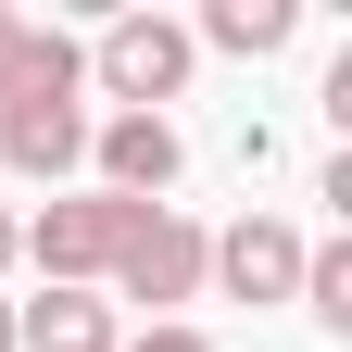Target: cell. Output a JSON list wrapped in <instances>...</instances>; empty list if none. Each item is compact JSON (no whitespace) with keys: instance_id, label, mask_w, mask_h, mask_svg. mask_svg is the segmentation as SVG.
<instances>
[{"instance_id":"1","label":"cell","mask_w":352,"mask_h":352,"mask_svg":"<svg viewBox=\"0 0 352 352\" xmlns=\"http://www.w3.org/2000/svg\"><path fill=\"white\" fill-rule=\"evenodd\" d=\"M88 51L63 25H25L13 38V76H0V164L25 176V189H63V176L88 164Z\"/></svg>"},{"instance_id":"2","label":"cell","mask_w":352,"mask_h":352,"mask_svg":"<svg viewBox=\"0 0 352 352\" xmlns=\"http://www.w3.org/2000/svg\"><path fill=\"white\" fill-rule=\"evenodd\" d=\"M139 214H151V201H113V189H51V201H38V227H13V264H38V289H101Z\"/></svg>"},{"instance_id":"3","label":"cell","mask_w":352,"mask_h":352,"mask_svg":"<svg viewBox=\"0 0 352 352\" xmlns=\"http://www.w3.org/2000/svg\"><path fill=\"white\" fill-rule=\"evenodd\" d=\"M76 51H88V88H101L113 113H164L176 88H189V63H201L176 13H113L101 38H76Z\"/></svg>"},{"instance_id":"4","label":"cell","mask_w":352,"mask_h":352,"mask_svg":"<svg viewBox=\"0 0 352 352\" xmlns=\"http://www.w3.org/2000/svg\"><path fill=\"white\" fill-rule=\"evenodd\" d=\"M201 252H214V227H189L176 201H151L139 227H126V252H113V277H101V302H139V315L164 327L176 302H201Z\"/></svg>"},{"instance_id":"5","label":"cell","mask_w":352,"mask_h":352,"mask_svg":"<svg viewBox=\"0 0 352 352\" xmlns=\"http://www.w3.org/2000/svg\"><path fill=\"white\" fill-rule=\"evenodd\" d=\"M176 176H189V139H176L164 113H101V126H88V189H113V201H164Z\"/></svg>"},{"instance_id":"6","label":"cell","mask_w":352,"mask_h":352,"mask_svg":"<svg viewBox=\"0 0 352 352\" xmlns=\"http://www.w3.org/2000/svg\"><path fill=\"white\" fill-rule=\"evenodd\" d=\"M201 289H227V302H289V289H302V227H289V214H239V227H214Z\"/></svg>"},{"instance_id":"7","label":"cell","mask_w":352,"mask_h":352,"mask_svg":"<svg viewBox=\"0 0 352 352\" xmlns=\"http://www.w3.org/2000/svg\"><path fill=\"white\" fill-rule=\"evenodd\" d=\"M13 352H126V315L101 289H38L13 302Z\"/></svg>"},{"instance_id":"8","label":"cell","mask_w":352,"mask_h":352,"mask_svg":"<svg viewBox=\"0 0 352 352\" xmlns=\"http://www.w3.org/2000/svg\"><path fill=\"white\" fill-rule=\"evenodd\" d=\"M289 38H302V0H201L189 51H227V63H264V51H289Z\"/></svg>"},{"instance_id":"9","label":"cell","mask_w":352,"mask_h":352,"mask_svg":"<svg viewBox=\"0 0 352 352\" xmlns=\"http://www.w3.org/2000/svg\"><path fill=\"white\" fill-rule=\"evenodd\" d=\"M302 315H315L327 340H352V239H302Z\"/></svg>"},{"instance_id":"10","label":"cell","mask_w":352,"mask_h":352,"mask_svg":"<svg viewBox=\"0 0 352 352\" xmlns=\"http://www.w3.org/2000/svg\"><path fill=\"white\" fill-rule=\"evenodd\" d=\"M126 352H214V340H201L189 315H164V327H139V340H126Z\"/></svg>"},{"instance_id":"11","label":"cell","mask_w":352,"mask_h":352,"mask_svg":"<svg viewBox=\"0 0 352 352\" xmlns=\"http://www.w3.org/2000/svg\"><path fill=\"white\" fill-rule=\"evenodd\" d=\"M13 38H25V13H13V0H0V76H13Z\"/></svg>"},{"instance_id":"12","label":"cell","mask_w":352,"mask_h":352,"mask_svg":"<svg viewBox=\"0 0 352 352\" xmlns=\"http://www.w3.org/2000/svg\"><path fill=\"white\" fill-rule=\"evenodd\" d=\"M0 277H13V214H0Z\"/></svg>"},{"instance_id":"13","label":"cell","mask_w":352,"mask_h":352,"mask_svg":"<svg viewBox=\"0 0 352 352\" xmlns=\"http://www.w3.org/2000/svg\"><path fill=\"white\" fill-rule=\"evenodd\" d=\"M0 352H13V302H0Z\"/></svg>"}]
</instances>
